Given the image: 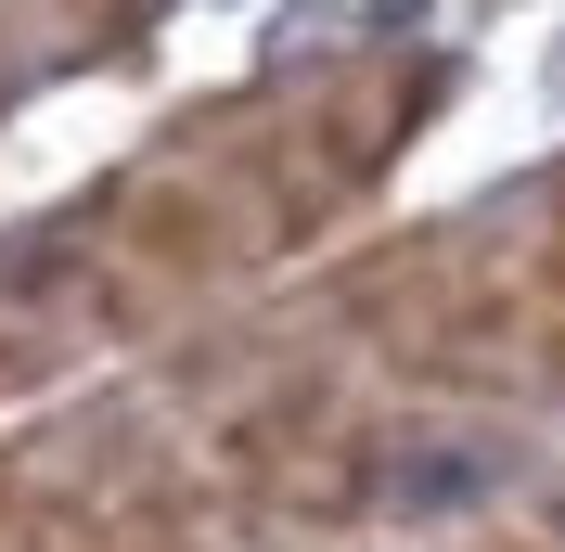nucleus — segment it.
Returning <instances> with one entry per match:
<instances>
[{
	"label": "nucleus",
	"instance_id": "nucleus-1",
	"mask_svg": "<svg viewBox=\"0 0 565 552\" xmlns=\"http://www.w3.org/2000/svg\"><path fill=\"white\" fill-rule=\"evenodd\" d=\"M540 257H565V168H553V193H540Z\"/></svg>",
	"mask_w": 565,
	"mask_h": 552
},
{
	"label": "nucleus",
	"instance_id": "nucleus-2",
	"mask_svg": "<svg viewBox=\"0 0 565 552\" xmlns=\"http://www.w3.org/2000/svg\"><path fill=\"white\" fill-rule=\"evenodd\" d=\"M553 540H565V501H553Z\"/></svg>",
	"mask_w": 565,
	"mask_h": 552
}]
</instances>
